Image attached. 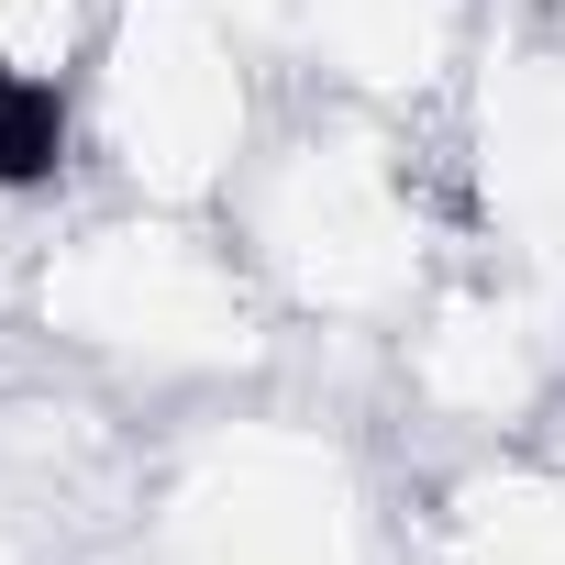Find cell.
I'll list each match as a JSON object with an SVG mask.
<instances>
[{
    "instance_id": "6da1fadb",
    "label": "cell",
    "mask_w": 565,
    "mask_h": 565,
    "mask_svg": "<svg viewBox=\"0 0 565 565\" xmlns=\"http://www.w3.org/2000/svg\"><path fill=\"white\" fill-rule=\"evenodd\" d=\"M23 333L56 355V377L167 422L233 388H266L289 366L255 255L233 244L222 211H167V200H78L45 244H23Z\"/></svg>"
},
{
    "instance_id": "7a4b0ae2",
    "label": "cell",
    "mask_w": 565,
    "mask_h": 565,
    "mask_svg": "<svg viewBox=\"0 0 565 565\" xmlns=\"http://www.w3.org/2000/svg\"><path fill=\"white\" fill-rule=\"evenodd\" d=\"M233 244L255 255L289 344L388 355V333L433 300V277L466 255V211L444 178V134L355 100H289L266 156L233 189Z\"/></svg>"
},
{
    "instance_id": "3957f363",
    "label": "cell",
    "mask_w": 565,
    "mask_h": 565,
    "mask_svg": "<svg viewBox=\"0 0 565 565\" xmlns=\"http://www.w3.org/2000/svg\"><path fill=\"white\" fill-rule=\"evenodd\" d=\"M111 543L122 565H411V466L266 377L145 433Z\"/></svg>"
},
{
    "instance_id": "277c9868",
    "label": "cell",
    "mask_w": 565,
    "mask_h": 565,
    "mask_svg": "<svg viewBox=\"0 0 565 565\" xmlns=\"http://www.w3.org/2000/svg\"><path fill=\"white\" fill-rule=\"evenodd\" d=\"M289 100L300 89L244 23V0H100L78 67V167L111 200L233 211Z\"/></svg>"
},
{
    "instance_id": "5b68a950",
    "label": "cell",
    "mask_w": 565,
    "mask_h": 565,
    "mask_svg": "<svg viewBox=\"0 0 565 565\" xmlns=\"http://www.w3.org/2000/svg\"><path fill=\"white\" fill-rule=\"evenodd\" d=\"M377 388H388V411L422 433V455L554 433V422H565V300L466 244V255L433 277V300L388 333Z\"/></svg>"
},
{
    "instance_id": "8992f818",
    "label": "cell",
    "mask_w": 565,
    "mask_h": 565,
    "mask_svg": "<svg viewBox=\"0 0 565 565\" xmlns=\"http://www.w3.org/2000/svg\"><path fill=\"white\" fill-rule=\"evenodd\" d=\"M433 134H444L466 244L565 300V34L521 0H499V23L466 56Z\"/></svg>"
},
{
    "instance_id": "52a82bcc",
    "label": "cell",
    "mask_w": 565,
    "mask_h": 565,
    "mask_svg": "<svg viewBox=\"0 0 565 565\" xmlns=\"http://www.w3.org/2000/svg\"><path fill=\"white\" fill-rule=\"evenodd\" d=\"M411 565H565V422L411 466Z\"/></svg>"
},
{
    "instance_id": "ba28073f",
    "label": "cell",
    "mask_w": 565,
    "mask_h": 565,
    "mask_svg": "<svg viewBox=\"0 0 565 565\" xmlns=\"http://www.w3.org/2000/svg\"><path fill=\"white\" fill-rule=\"evenodd\" d=\"M0 565H45V499L23 488L12 455H0Z\"/></svg>"
}]
</instances>
